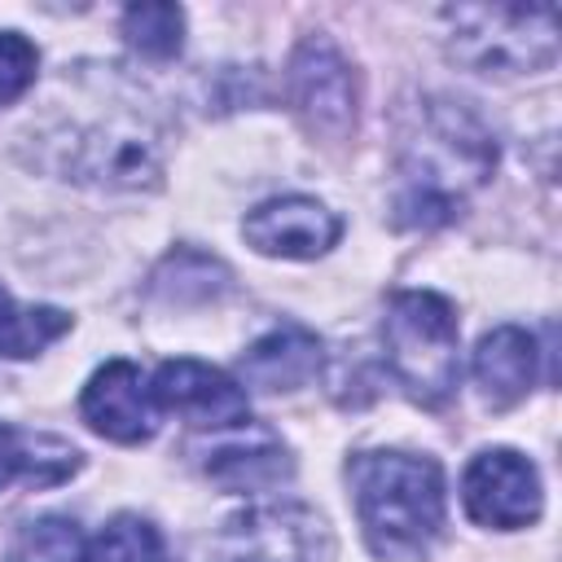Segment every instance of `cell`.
<instances>
[{
    "label": "cell",
    "instance_id": "obj_4",
    "mask_svg": "<svg viewBox=\"0 0 562 562\" xmlns=\"http://www.w3.org/2000/svg\"><path fill=\"white\" fill-rule=\"evenodd\" d=\"M452 61L479 75H527L558 57L553 4H457L443 9Z\"/></svg>",
    "mask_w": 562,
    "mask_h": 562
},
{
    "label": "cell",
    "instance_id": "obj_20",
    "mask_svg": "<svg viewBox=\"0 0 562 562\" xmlns=\"http://www.w3.org/2000/svg\"><path fill=\"white\" fill-rule=\"evenodd\" d=\"M83 531L66 514H44L26 522L9 549V562H83Z\"/></svg>",
    "mask_w": 562,
    "mask_h": 562
},
{
    "label": "cell",
    "instance_id": "obj_12",
    "mask_svg": "<svg viewBox=\"0 0 562 562\" xmlns=\"http://www.w3.org/2000/svg\"><path fill=\"white\" fill-rule=\"evenodd\" d=\"M321 338L303 325H277L250 342L237 360V373L255 391H299L321 373Z\"/></svg>",
    "mask_w": 562,
    "mask_h": 562
},
{
    "label": "cell",
    "instance_id": "obj_2",
    "mask_svg": "<svg viewBox=\"0 0 562 562\" xmlns=\"http://www.w3.org/2000/svg\"><path fill=\"white\" fill-rule=\"evenodd\" d=\"M364 544L386 562H417L443 536V470L413 452H356L347 461Z\"/></svg>",
    "mask_w": 562,
    "mask_h": 562
},
{
    "label": "cell",
    "instance_id": "obj_5",
    "mask_svg": "<svg viewBox=\"0 0 562 562\" xmlns=\"http://www.w3.org/2000/svg\"><path fill=\"white\" fill-rule=\"evenodd\" d=\"M53 145L61 149L66 180L114 189V193H149L162 184V149L145 114L110 110L105 119L61 132V140Z\"/></svg>",
    "mask_w": 562,
    "mask_h": 562
},
{
    "label": "cell",
    "instance_id": "obj_6",
    "mask_svg": "<svg viewBox=\"0 0 562 562\" xmlns=\"http://www.w3.org/2000/svg\"><path fill=\"white\" fill-rule=\"evenodd\" d=\"M193 562H334V540L307 505H259L202 540Z\"/></svg>",
    "mask_w": 562,
    "mask_h": 562
},
{
    "label": "cell",
    "instance_id": "obj_8",
    "mask_svg": "<svg viewBox=\"0 0 562 562\" xmlns=\"http://www.w3.org/2000/svg\"><path fill=\"white\" fill-rule=\"evenodd\" d=\"M461 501H465V514L479 527L518 531V527H531L540 518L544 492H540L536 465L522 452H514V448H487V452H479L465 465V474H461Z\"/></svg>",
    "mask_w": 562,
    "mask_h": 562
},
{
    "label": "cell",
    "instance_id": "obj_7",
    "mask_svg": "<svg viewBox=\"0 0 562 562\" xmlns=\"http://www.w3.org/2000/svg\"><path fill=\"white\" fill-rule=\"evenodd\" d=\"M285 97L312 136L338 145L356 132V110H360L356 70L329 40L307 35L294 48V57L285 66Z\"/></svg>",
    "mask_w": 562,
    "mask_h": 562
},
{
    "label": "cell",
    "instance_id": "obj_11",
    "mask_svg": "<svg viewBox=\"0 0 562 562\" xmlns=\"http://www.w3.org/2000/svg\"><path fill=\"white\" fill-rule=\"evenodd\" d=\"M79 413L97 435L114 443H145L154 435V400L132 360L101 364L79 395Z\"/></svg>",
    "mask_w": 562,
    "mask_h": 562
},
{
    "label": "cell",
    "instance_id": "obj_1",
    "mask_svg": "<svg viewBox=\"0 0 562 562\" xmlns=\"http://www.w3.org/2000/svg\"><path fill=\"white\" fill-rule=\"evenodd\" d=\"M496 140L457 101H426L400 149L395 224L439 228L461 215V202L492 176Z\"/></svg>",
    "mask_w": 562,
    "mask_h": 562
},
{
    "label": "cell",
    "instance_id": "obj_9",
    "mask_svg": "<svg viewBox=\"0 0 562 562\" xmlns=\"http://www.w3.org/2000/svg\"><path fill=\"white\" fill-rule=\"evenodd\" d=\"M149 400L162 413H176L189 426H206V430H228V426H246L250 422L246 391L224 369L202 364V360H167L154 373Z\"/></svg>",
    "mask_w": 562,
    "mask_h": 562
},
{
    "label": "cell",
    "instance_id": "obj_17",
    "mask_svg": "<svg viewBox=\"0 0 562 562\" xmlns=\"http://www.w3.org/2000/svg\"><path fill=\"white\" fill-rule=\"evenodd\" d=\"M70 329V316L61 307H18L0 285V356L26 360L57 342Z\"/></svg>",
    "mask_w": 562,
    "mask_h": 562
},
{
    "label": "cell",
    "instance_id": "obj_14",
    "mask_svg": "<svg viewBox=\"0 0 562 562\" xmlns=\"http://www.w3.org/2000/svg\"><path fill=\"white\" fill-rule=\"evenodd\" d=\"M206 479L228 487V492H263L290 479V452L272 430H259L246 422V435L224 439L220 448L206 452Z\"/></svg>",
    "mask_w": 562,
    "mask_h": 562
},
{
    "label": "cell",
    "instance_id": "obj_18",
    "mask_svg": "<svg viewBox=\"0 0 562 562\" xmlns=\"http://www.w3.org/2000/svg\"><path fill=\"white\" fill-rule=\"evenodd\" d=\"M83 562H167L162 536L140 514H114L97 540L83 549Z\"/></svg>",
    "mask_w": 562,
    "mask_h": 562
},
{
    "label": "cell",
    "instance_id": "obj_15",
    "mask_svg": "<svg viewBox=\"0 0 562 562\" xmlns=\"http://www.w3.org/2000/svg\"><path fill=\"white\" fill-rule=\"evenodd\" d=\"M79 470V452L53 435H26L0 422V492L13 479H26L35 487H53Z\"/></svg>",
    "mask_w": 562,
    "mask_h": 562
},
{
    "label": "cell",
    "instance_id": "obj_10",
    "mask_svg": "<svg viewBox=\"0 0 562 562\" xmlns=\"http://www.w3.org/2000/svg\"><path fill=\"white\" fill-rule=\"evenodd\" d=\"M241 233H246V241L259 255L316 259V255H325L342 237V220L325 202L303 198V193H290V198H272V202L255 206L246 215Z\"/></svg>",
    "mask_w": 562,
    "mask_h": 562
},
{
    "label": "cell",
    "instance_id": "obj_21",
    "mask_svg": "<svg viewBox=\"0 0 562 562\" xmlns=\"http://www.w3.org/2000/svg\"><path fill=\"white\" fill-rule=\"evenodd\" d=\"M35 66H40L35 44L18 31H0V105L18 101L35 83Z\"/></svg>",
    "mask_w": 562,
    "mask_h": 562
},
{
    "label": "cell",
    "instance_id": "obj_3",
    "mask_svg": "<svg viewBox=\"0 0 562 562\" xmlns=\"http://www.w3.org/2000/svg\"><path fill=\"white\" fill-rule=\"evenodd\" d=\"M382 347L386 369L400 382V391L422 404L439 408L457 391V312L435 290H400L386 303L382 316Z\"/></svg>",
    "mask_w": 562,
    "mask_h": 562
},
{
    "label": "cell",
    "instance_id": "obj_16",
    "mask_svg": "<svg viewBox=\"0 0 562 562\" xmlns=\"http://www.w3.org/2000/svg\"><path fill=\"white\" fill-rule=\"evenodd\" d=\"M228 285H233V272L202 250H176L149 277V290L167 303H211Z\"/></svg>",
    "mask_w": 562,
    "mask_h": 562
},
{
    "label": "cell",
    "instance_id": "obj_19",
    "mask_svg": "<svg viewBox=\"0 0 562 562\" xmlns=\"http://www.w3.org/2000/svg\"><path fill=\"white\" fill-rule=\"evenodd\" d=\"M123 40L140 57L167 61L184 44V9L180 4H132V9H123Z\"/></svg>",
    "mask_w": 562,
    "mask_h": 562
},
{
    "label": "cell",
    "instance_id": "obj_13",
    "mask_svg": "<svg viewBox=\"0 0 562 562\" xmlns=\"http://www.w3.org/2000/svg\"><path fill=\"white\" fill-rule=\"evenodd\" d=\"M474 382L487 408L518 404L536 382V338L518 325H496L474 347Z\"/></svg>",
    "mask_w": 562,
    "mask_h": 562
}]
</instances>
